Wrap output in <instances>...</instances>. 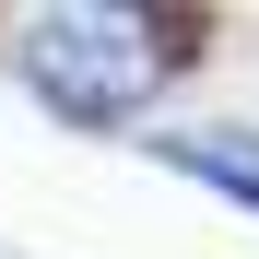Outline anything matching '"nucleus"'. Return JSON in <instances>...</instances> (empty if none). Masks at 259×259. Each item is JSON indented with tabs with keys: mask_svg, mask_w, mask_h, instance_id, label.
<instances>
[{
	"mask_svg": "<svg viewBox=\"0 0 259 259\" xmlns=\"http://www.w3.org/2000/svg\"><path fill=\"white\" fill-rule=\"evenodd\" d=\"M189 35L200 24H177V12H48L24 35V71L48 82L71 118H106L130 95H153V82L189 59Z\"/></svg>",
	"mask_w": 259,
	"mask_h": 259,
	"instance_id": "1",
	"label": "nucleus"
}]
</instances>
